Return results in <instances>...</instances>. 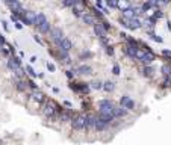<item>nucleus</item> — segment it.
I'll return each instance as SVG.
<instances>
[{
	"mask_svg": "<svg viewBox=\"0 0 171 145\" xmlns=\"http://www.w3.org/2000/svg\"><path fill=\"white\" fill-rule=\"evenodd\" d=\"M136 48L138 47H135V45H130V44H126L124 45V53L129 57H132V59H136Z\"/></svg>",
	"mask_w": 171,
	"mask_h": 145,
	"instance_id": "obj_17",
	"label": "nucleus"
},
{
	"mask_svg": "<svg viewBox=\"0 0 171 145\" xmlns=\"http://www.w3.org/2000/svg\"><path fill=\"white\" fill-rule=\"evenodd\" d=\"M94 33L97 35V38L100 39V42H101L105 47L109 45V44H108V32L101 27L100 23H95V24H94Z\"/></svg>",
	"mask_w": 171,
	"mask_h": 145,
	"instance_id": "obj_5",
	"label": "nucleus"
},
{
	"mask_svg": "<svg viewBox=\"0 0 171 145\" xmlns=\"http://www.w3.org/2000/svg\"><path fill=\"white\" fill-rule=\"evenodd\" d=\"M127 100H129V95H123L121 98H120V106H123V104H124Z\"/></svg>",
	"mask_w": 171,
	"mask_h": 145,
	"instance_id": "obj_40",
	"label": "nucleus"
},
{
	"mask_svg": "<svg viewBox=\"0 0 171 145\" xmlns=\"http://www.w3.org/2000/svg\"><path fill=\"white\" fill-rule=\"evenodd\" d=\"M120 71H121V69H120V65H117V63H115V65L112 67V73H114L115 76H118V74H120Z\"/></svg>",
	"mask_w": 171,
	"mask_h": 145,
	"instance_id": "obj_37",
	"label": "nucleus"
},
{
	"mask_svg": "<svg viewBox=\"0 0 171 145\" xmlns=\"http://www.w3.org/2000/svg\"><path fill=\"white\" fill-rule=\"evenodd\" d=\"M109 126H111V124L105 122L103 120H100V118L97 116V120H95V127H94V130H95V132H105Z\"/></svg>",
	"mask_w": 171,
	"mask_h": 145,
	"instance_id": "obj_16",
	"label": "nucleus"
},
{
	"mask_svg": "<svg viewBox=\"0 0 171 145\" xmlns=\"http://www.w3.org/2000/svg\"><path fill=\"white\" fill-rule=\"evenodd\" d=\"M170 86H171V76H165L162 82V88H170Z\"/></svg>",
	"mask_w": 171,
	"mask_h": 145,
	"instance_id": "obj_31",
	"label": "nucleus"
},
{
	"mask_svg": "<svg viewBox=\"0 0 171 145\" xmlns=\"http://www.w3.org/2000/svg\"><path fill=\"white\" fill-rule=\"evenodd\" d=\"M35 26H36V29H38V32L42 33V35H46V33H49V32H50V23H49V20H47V17L42 12L36 14Z\"/></svg>",
	"mask_w": 171,
	"mask_h": 145,
	"instance_id": "obj_3",
	"label": "nucleus"
},
{
	"mask_svg": "<svg viewBox=\"0 0 171 145\" xmlns=\"http://www.w3.org/2000/svg\"><path fill=\"white\" fill-rule=\"evenodd\" d=\"M15 88H17V91H20V92H24V91L27 89V82H24L23 79H15Z\"/></svg>",
	"mask_w": 171,
	"mask_h": 145,
	"instance_id": "obj_22",
	"label": "nucleus"
},
{
	"mask_svg": "<svg viewBox=\"0 0 171 145\" xmlns=\"http://www.w3.org/2000/svg\"><path fill=\"white\" fill-rule=\"evenodd\" d=\"M30 97H32V100L36 101L38 104H41V103H44V101H46V94L42 92V91H40V89H35Z\"/></svg>",
	"mask_w": 171,
	"mask_h": 145,
	"instance_id": "obj_12",
	"label": "nucleus"
},
{
	"mask_svg": "<svg viewBox=\"0 0 171 145\" xmlns=\"http://www.w3.org/2000/svg\"><path fill=\"white\" fill-rule=\"evenodd\" d=\"M61 110H62V107L58 104L55 100H50V98H46V101L41 106V114L46 118H49V120H55L56 116L59 118Z\"/></svg>",
	"mask_w": 171,
	"mask_h": 145,
	"instance_id": "obj_1",
	"label": "nucleus"
},
{
	"mask_svg": "<svg viewBox=\"0 0 171 145\" xmlns=\"http://www.w3.org/2000/svg\"><path fill=\"white\" fill-rule=\"evenodd\" d=\"M97 2H101V0H95V3H97Z\"/></svg>",
	"mask_w": 171,
	"mask_h": 145,
	"instance_id": "obj_50",
	"label": "nucleus"
},
{
	"mask_svg": "<svg viewBox=\"0 0 171 145\" xmlns=\"http://www.w3.org/2000/svg\"><path fill=\"white\" fill-rule=\"evenodd\" d=\"M27 86L29 88H32V89H38V86H36V85H35V82H34V80H27Z\"/></svg>",
	"mask_w": 171,
	"mask_h": 145,
	"instance_id": "obj_39",
	"label": "nucleus"
},
{
	"mask_svg": "<svg viewBox=\"0 0 171 145\" xmlns=\"http://www.w3.org/2000/svg\"><path fill=\"white\" fill-rule=\"evenodd\" d=\"M50 38H52V41L56 44V47L62 42V39L65 38L64 36V32H62V29H59V27H55V29H52L50 30Z\"/></svg>",
	"mask_w": 171,
	"mask_h": 145,
	"instance_id": "obj_8",
	"label": "nucleus"
},
{
	"mask_svg": "<svg viewBox=\"0 0 171 145\" xmlns=\"http://www.w3.org/2000/svg\"><path fill=\"white\" fill-rule=\"evenodd\" d=\"M36 61H38V59H36V56H32V57H30V63H35Z\"/></svg>",
	"mask_w": 171,
	"mask_h": 145,
	"instance_id": "obj_46",
	"label": "nucleus"
},
{
	"mask_svg": "<svg viewBox=\"0 0 171 145\" xmlns=\"http://www.w3.org/2000/svg\"><path fill=\"white\" fill-rule=\"evenodd\" d=\"M2 24H3V29L6 30V32H9V27H8V23H6V21H2Z\"/></svg>",
	"mask_w": 171,
	"mask_h": 145,
	"instance_id": "obj_45",
	"label": "nucleus"
},
{
	"mask_svg": "<svg viewBox=\"0 0 171 145\" xmlns=\"http://www.w3.org/2000/svg\"><path fill=\"white\" fill-rule=\"evenodd\" d=\"M2 44H5V38H3V35L0 33V45H2Z\"/></svg>",
	"mask_w": 171,
	"mask_h": 145,
	"instance_id": "obj_47",
	"label": "nucleus"
},
{
	"mask_svg": "<svg viewBox=\"0 0 171 145\" xmlns=\"http://www.w3.org/2000/svg\"><path fill=\"white\" fill-rule=\"evenodd\" d=\"M93 12H94V17H97L100 21L103 20V12H101V11H100L97 6H95V8H93Z\"/></svg>",
	"mask_w": 171,
	"mask_h": 145,
	"instance_id": "obj_30",
	"label": "nucleus"
},
{
	"mask_svg": "<svg viewBox=\"0 0 171 145\" xmlns=\"http://www.w3.org/2000/svg\"><path fill=\"white\" fill-rule=\"evenodd\" d=\"M3 2L8 5V8L12 11V12H14V11H23V9H21L20 0H3Z\"/></svg>",
	"mask_w": 171,
	"mask_h": 145,
	"instance_id": "obj_14",
	"label": "nucleus"
},
{
	"mask_svg": "<svg viewBox=\"0 0 171 145\" xmlns=\"http://www.w3.org/2000/svg\"><path fill=\"white\" fill-rule=\"evenodd\" d=\"M127 110L126 107H123V106H115L114 107V110H112V114H114L115 118H123V116H126L127 115Z\"/></svg>",
	"mask_w": 171,
	"mask_h": 145,
	"instance_id": "obj_15",
	"label": "nucleus"
},
{
	"mask_svg": "<svg viewBox=\"0 0 171 145\" xmlns=\"http://www.w3.org/2000/svg\"><path fill=\"white\" fill-rule=\"evenodd\" d=\"M120 23L124 26V27L130 29V30H138L142 26L139 18H126V17H121L120 18Z\"/></svg>",
	"mask_w": 171,
	"mask_h": 145,
	"instance_id": "obj_4",
	"label": "nucleus"
},
{
	"mask_svg": "<svg viewBox=\"0 0 171 145\" xmlns=\"http://www.w3.org/2000/svg\"><path fill=\"white\" fill-rule=\"evenodd\" d=\"M65 76H67L68 79H73V77H74V71H65Z\"/></svg>",
	"mask_w": 171,
	"mask_h": 145,
	"instance_id": "obj_42",
	"label": "nucleus"
},
{
	"mask_svg": "<svg viewBox=\"0 0 171 145\" xmlns=\"http://www.w3.org/2000/svg\"><path fill=\"white\" fill-rule=\"evenodd\" d=\"M71 9H73V14L76 15V17H79V18H80L82 15L85 14V11H83V5H74Z\"/></svg>",
	"mask_w": 171,
	"mask_h": 145,
	"instance_id": "obj_23",
	"label": "nucleus"
},
{
	"mask_svg": "<svg viewBox=\"0 0 171 145\" xmlns=\"http://www.w3.org/2000/svg\"><path fill=\"white\" fill-rule=\"evenodd\" d=\"M147 33L150 35V36H152V38H153L154 41H156V42H162V41H164V39L161 38V36H158V35L154 33V32H152V30H147Z\"/></svg>",
	"mask_w": 171,
	"mask_h": 145,
	"instance_id": "obj_33",
	"label": "nucleus"
},
{
	"mask_svg": "<svg viewBox=\"0 0 171 145\" xmlns=\"http://www.w3.org/2000/svg\"><path fill=\"white\" fill-rule=\"evenodd\" d=\"M70 88L76 92H89V83H71Z\"/></svg>",
	"mask_w": 171,
	"mask_h": 145,
	"instance_id": "obj_11",
	"label": "nucleus"
},
{
	"mask_svg": "<svg viewBox=\"0 0 171 145\" xmlns=\"http://www.w3.org/2000/svg\"><path fill=\"white\" fill-rule=\"evenodd\" d=\"M136 59L141 61L144 65H152V62L154 61V53L152 50H146V48H136Z\"/></svg>",
	"mask_w": 171,
	"mask_h": 145,
	"instance_id": "obj_2",
	"label": "nucleus"
},
{
	"mask_svg": "<svg viewBox=\"0 0 171 145\" xmlns=\"http://www.w3.org/2000/svg\"><path fill=\"white\" fill-rule=\"evenodd\" d=\"M106 53H108V55H114V48H112L111 45H106Z\"/></svg>",
	"mask_w": 171,
	"mask_h": 145,
	"instance_id": "obj_41",
	"label": "nucleus"
},
{
	"mask_svg": "<svg viewBox=\"0 0 171 145\" xmlns=\"http://www.w3.org/2000/svg\"><path fill=\"white\" fill-rule=\"evenodd\" d=\"M162 55H164V56H167V57H170V59H171V51H168V50H164V51H162Z\"/></svg>",
	"mask_w": 171,
	"mask_h": 145,
	"instance_id": "obj_44",
	"label": "nucleus"
},
{
	"mask_svg": "<svg viewBox=\"0 0 171 145\" xmlns=\"http://www.w3.org/2000/svg\"><path fill=\"white\" fill-rule=\"evenodd\" d=\"M14 76H15V79H23L24 76H26V69H23L21 67H18L17 69H14Z\"/></svg>",
	"mask_w": 171,
	"mask_h": 145,
	"instance_id": "obj_24",
	"label": "nucleus"
},
{
	"mask_svg": "<svg viewBox=\"0 0 171 145\" xmlns=\"http://www.w3.org/2000/svg\"><path fill=\"white\" fill-rule=\"evenodd\" d=\"M103 89L106 91V92H111V91H114V89H115L114 82H105V83H103Z\"/></svg>",
	"mask_w": 171,
	"mask_h": 145,
	"instance_id": "obj_26",
	"label": "nucleus"
},
{
	"mask_svg": "<svg viewBox=\"0 0 171 145\" xmlns=\"http://www.w3.org/2000/svg\"><path fill=\"white\" fill-rule=\"evenodd\" d=\"M161 71H162L164 76H171V65L170 63H165V65H162Z\"/></svg>",
	"mask_w": 171,
	"mask_h": 145,
	"instance_id": "obj_27",
	"label": "nucleus"
},
{
	"mask_svg": "<svg viewBox=\"0 0 171 145\" xmlns=\"http://www.w3.org/2000/svg\"><path fill=\"white\" fill-rule=\"evenodd\" d=\"M80 18L83 20V23H85V24H88V26H94V24H95V18H94V15H93V14H89V12H85Z\"/></svg>",
	"mask_w": 171,
	"mask_h": 145,
	"instance_id": "obj_20",
	"label": "nucleus"
},
{
	"mask_svg": "<svg viewBox=\"0 0 171 145\" xmlns=\"http://www.w3.org/2000/svg\"><path fill=\"white\" fill-rule=\"evenodd\" d=\"M46 67H47V69H49L50 73H55L56 71V67H55V63H53V62H47Z\"/></svg>",
	"mask_w": 171,
	"mask_h": 145,
	"instance_id": "obj_35",
	"label": "nucleus"
},
{
	"mask_svg": "<svg viewBox=\"0 0 171 145\" xmlns=\"http://www.w3.org/2000/svg\"><path fill=\"white\" fill-rule=\"evenodd\" d=\"M26 73H27L30 77H36V76H38V74L35 73V69L32 68V65H27V67H26Z\"/></svg>",
	"mask_w": 171,
	"mask_h": 145,
	"instance_id": "obj_32",
	"label": "nucleus"
},
{
	"mask_svg": "<svg viewBox=\"0 0 171 145\" xmlns=\"http://www.w3.org/2000/svg\"><path fill=\"white\" fill-rule=\"evenodd\" d=\"M85 121H87V115H83V114L73 116V120H71L73 130H85Z\"/></svg>",
	"mask_w": 171,
	"mask_h": 145,
	"instance_id": "obj_6",
	"label": "nucleus"
},
{
	"mask_svg": "<svg viewBox=\"0 0 171 145\" xmlns=\"http://www.w3.org/2000/svg\"><path fill=\"white\" fill-rule=\"evenodd\" d=\"M100 24H101V27H103L106 32H108V30L111 29V26H109V23H108V21H100Z\"/></svg>",
	"mask_w": 171,
	"mask_h": 145,
	"instance_id": "obj_38",
	"label": "nucleus"
},
{
	"mask_svg": "<svg viewBox=\"0 0 171 145\" xmlns=\"http://www.w3.org/2000/svg\"><path fill=\"white\" fill-rule=\"evenodd\" d=\"M71 120H73V112L70 109H64V107H62V110L59 112V121L68 122V121H71Z\"/></svg>",
	"mask_w": 171,
	"mask_h": 145,
	"instance_id": "obj_13",
	"label": "nucleus"
},
{
	"mask_svg": "<svg viewBox=\"0 0 171 145\" xmlns=\"http://www.w3.org/2000/svg\"><path fill=\"white\" fill-rule=\"evenodd\" d=\"M89 85H91V88H93V89H95V91H100V89H103V83H101V82H99V80H95V82L89 83Z\"/></svg>",
	"mask_w": 171,
	"mask_h": 145,
	"instance_id": "obj_28",
	"label": "nucleus"
},
{
	"mask_svg": "<svg viewBox=\"0 0 171 145\" xmlns=\"http://www.w3.org/2000/svg\"><path fill=\"white\" fill-rule=\"evenodd\" d=\"M34 41H35V42H38V44H42V41H41V38H40L38 35H35V36H34Z\"/></svg>",
	"mask_w": 171,
	"mask_h": 145,
	"instance_id": "obj_43",
	"label": "nucleus"
},
{
	"mask_svg": "<svg viewBox=\"0 0 171 145\" xmlns=\"http://www.w3.org/2000/svg\"><path fill=\"white\" fill-rule=\"evenodd\" d=\"M168 30H171V21H168Z\"/></svg>",
	"mask_w": 171,
	"mask_h": 145,
	"instance_id": "obj_49",
	"label": "nucleus"
},
{
	"mask_svg": "<svg viewBox=\"0 0 171 145\" xmlns=\"http://www.w3.org/2000/svg\"><path fill=\"white\" fill-rule=\"evenodd\" d=\"M64 106H67V107H71V103H70V101H64Z\"/></svg>",
	"mask_w": 171,
	"mask_h": 145,
	"instance_id": "obj_48",
	"label": "nucleus"
},
{
	"mask_svg": "<svg viewBox=\"0 0 171 145\" xmlns=\"http://www.w3.org/2000/svg\"><path fill=\"white\" fill-rule=\"evenodd\" d=\"M71 47H73V44H71V41L68 39V38H64L62 39V42L59 45H58V50H64V51H70L71 50Z\"/></svg>",
	"mask_w": 171,
	"mask_h": 145,
	"instance_id": "obj_19",
	"label": "nucleus"
},
{
	"mask_svg": "<svg viewBox=\"0 0 171 145\" xmlns=\"http://www.w3.org/2000/svg\"><path fill=\"white\" fill-rule=\"evenodd\" d=\"M123 107H126L127 110H133V107H135V101L129 98V100H127L124 104H123Z\"/></svg>",
	"mask_w": 171,
	"mask_h": 145,
	"instance_id": "obj_29",
	"label": "nucleus"
},
{
	"mask_svg": "<svg viewBox=\"0 0 171 145\" xmlns=\"http://www.w3.org/2000/svg\"><path fill=\"white\" fill-rule=\"evenodd\" d=\"M152 17H153L154 20H158V18H162V17H164V12H162L161 9H156V11H154V15H152Z\"/></svg>",
	"mask_w": 171,
	"mask_h": 145,
	"instance_id": "obj_34",
	"label": "nucleus"
},
{
	"mask_svg": "<svg viewBox=\"0 0 171 145\" xmlns=\"http://www.w3.org/2000/svg\"><path fill=\"white\" fill-rule=\"evenodd\" d=\"M76 73L82 74V76H89V74H93V68L89 65H80V67L76 68Z\"/></svg>",
	"mask_w": 171,
	"mask_h": 145,
	"instance_id": "obj_18",
	"label": "nucleus"
},
{
	"mask_svg": "<svg viewBox=\"0 0 171 145\" xmlns=\"http://www.w3.org/2000/svg\"><path fill=\"white\" fill-rule=\"evenodd\" d=\"M62 3H64V6H67V8H73L74 6L73 0H62Z\"/></svg>",
	"mask_w": 171,
	"mask_h": 145,
	"instance_id": "obj_36",
	"label": "nucleus"
},
{
	"mask_svg": "<svg viewBox=\"0 0 171 145\" xmlns=\"http://www.w3.org/2000/svg\"><path fill=\"white\" fill-rule=\"evenodd\" d=\"M6 65H8V68L11 69V71H14V69H17L18 67H21V57H20V56L12 55V56L8 59Z\"/></svg>",
	"mask_w": 171,
	"mask_h": 145,
	"instance_id": "obj_9",
	"label": "nucleus"
},
{
	"mask_svg": "<svg viewBox=\"0 0 171 145\" xmlns=\"http://www.w3.org/2000/svg\"><path fill=\"white\" fill-rule=\"evenodd\" d=\"M153 73H154V69H153L150 65H146V67L142 68V74H144L146 77H153Z\"/></svg>",
	"mask_w": 171,
	"mask_h": 145,
	"instance_id": "obj_25",
	"label": "nucleus"
},
{
	"mask_svg": "<svg viewBox=\"0 0 171 145\" xmlns=\"http://www.w3.org/2000/svg\"><path fill=\"white\" fill-rule=\"evenodd\" d=\"M139 14H142V11H139L138 8H129V9H126L124 12H123V17H126V18H138Z\"/></svg>",
	"mask_w": 171,
	"mask_h": 145,
	"instance_id": "obj_10",
	"label": "nucleus"
},
{
	"mask_svg": "<svg viewBox=\"0 0 171 145\" xmlns=\"http://www.w3.org/2000/svg\"><path fill=\"white\" fill-rule=\"evenodd\" d=\"M117 8H118L121 12H124L126 9L132 8L130 6V0H117Z\"/></svg>",
	"mask_w": 171,
	"mask_h": 145,
	"instance_id": "obj_21",
	"label": "nucleus"
},
{
	"mask_svg": "<svg viewBox=\"0 0 171 145\" xmlns=\"http://www.w3.org/2000/svg\"><path fill=\"white\" fill-rule=\"evenodd\" d=\"M114 103H112V100H100L99 101V112L100 114H112V110H114Z\"/></svg>",
	"mask_w": 171,
	"mask_h": 145,
	"instance_id": "obj_7",
	"label": "nucleus"
}]
</instances>
